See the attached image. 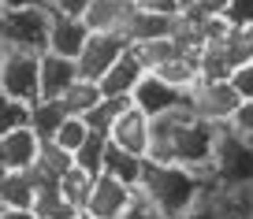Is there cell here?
<instances>
[{"instance_id": "d6986e66", "label": "cell", "mask_w": 253, "mask_h": 219, "mask_svg": "<svg viewBox=\"0 0 253 219\" xmlns=\"http://www.w3.org/2000/svg\"><path fill=\"white\" fill-rule=\"evenodd\" d=\"M142 171H145V156H134V152H126V149H119V145H112V141H108L101 175H112L116 182H123V186H130V189L138 193Z\"/></svg>"}, {"instance_id": "f35d334b", "label": "cell", "mask_w": 253, "mask_h": 219, "mask_svg": "<svg viewBox=\"0 0 253 219\" xmlns=\"http://www.w3.org/2000/svg\"><path fill=\"white\" fill-rule=\"evenodd\" d=\"M75 219H93V216H86V212H79V216H75Z\"/></svg>"}, {"instance_id": "7a4b0ae2", "label": "cell", "mask_w": 253, "mask_h": 219, "mask_svg": "<svg viewBox=\"0 0 253 219\" xmlns=\"http://www.w3.org/2000/svg\"><path fill=\"white\" fill-rule=\"evenodd\" d=\"M209 189H212L209 175L179 164H157V160H145L142 182H138V197L149 208H157L164 219H182Z\"/></svg>"}, {"instance_id": "83f0119b", "label": "cell", "mask_w": 253, "mask_h": 219, "mask_svg": "<svg viewBox=\"0 0 253 219\" xmlns=\"http://www.w3.org/2000/svg\"><path fill=\"white\" fill-rule=\"evenodd\" d=\"M220 19L231 26H242V30H253V0H227Z\"/></svg>"}, {"instance_id": "8992f818", "label": "cell", "mask_w": 253, "mask_h": 219, "mask_svg": "<svg viewBox=\"0 0 253 219\" xmlns=\"http://www.w3.org/2000/svg\"><path fill=\"white\" fill-rule=\"evenodd\" d=\"M130 104H134L138 111H145L149 119H157V115H168V111L190 108V93L179 89V86H171V82L160 78V74H153V71H145V78L138 82V89L130 93Z\"/></svg>"}, {"instance_id": "cb8c5ba5", "label": "cell", "mask_w": 253, "mask_h": 219, "mask_svg": "<svg viewBox=\"0 0 253 219\" xmlns=\"http://www.w3.org/2000/svg\"><path fill=\"white\" fill-rule=\"evenodd\" d=\"M93 179L97 175H89V171H82L79 164L71 167V171L60 179V189H63V197L71 201V208L75 212H82L86 208V201H89V189H93Z\"/></svg>"}, {"instance_id": "ab89813d", "label": "cell", "mask_w": 253, "mask_h": 219, "mask_svg": "<svg viewBox=\"0 0 253 219\" xmlns=\"http://www.w3.org/2000/svg\"><path fill=\"white\" fill-rule=\"evenodd\" d=\"M0 179H4V167H0Z\"/></svg>"}, {"instance_id": "44dd1931", "label": "cell", "mask_w": 253, "mask_h": 219, "mask_svg": "<svg viewBox=\"0 0 253 219\" xmlns=\"http://www.w3.org/2000/svg\"><path fill=\"white\" fill-rule=\"evenodd\" d=\"M30 204H34L30 171H4V179H0V208H30Z\"/></svg>"}, {"instance_id": "5b68a950", "label": "cell", "mask_w": 253, "mask_h": 219, "mask_svg": "<svg viewBox=\"0 0 253 219\" xmlns=\"http://www.w3.org/2000/svg\"><path fill=\"white\" fill-rule=\"evenodd\" d=\"M186 93H190V111L212 126H231L235 111L242 108V97L231 86V78H198Z\"/></svg>"}, {"instance_id": "836d02e7", "label": "cell", "mask_w": 253, "mask_h": 219, "mask_svg": "<svg viewBox=\"0 0 253 219\" xmlns=\"http://www.w3.org/2000/svg\"><path fill=\"white\" fill-rule=\"evenodd\" d=\"M89 4H93V0H48V8L63 11V15H71V19H82L89 11Z\"/></svg>"}, {"instance_id": "2e32d148", "label": "cell", "mask_w": 253, "mask_h": 219, "mask_svg": "<svg viewBox=\"0 0 253 219\" xmlns=\"http://www.w3.org/2000/svg\"><path fill=\"white\" fill-rule=\"evenodd\" d=\"M79 78V63L67 60V56H56V52H41L38 63V89L41 97H63V89Z\"/></svg>"}, {"instance_id": "e575fe53", "label": "cell", "mask_w": 253, "mask_h": 219, "mask_svg": "<svg viewBox=\"0 0 253 219\" xmlns=\"http://www.w3.org/2000/svg\"><path fill=\"white\" fill-rule=\"evenodd\" d=\"M123 219H164V216H160L157 208H149V204H145L142 197H134V204H130V208L123 212Z\"/></svg>"}, {"instance_id": "d6a6232c", "label": "cell", "mask_w": 253, "mask_h": 219, "mask_svg": "<svg viewBox=\"0 0 253 219\" xmlns=\"http://www.w3.org/2000/svg\"><path fill=\"white\" fill-rule=\"evenodd\" d=\"M138 8L160 11V15H182V11H186V0H138Z\"/></svg>"}, {"instance_id": "603a6c76", "label": "cell", "mask_w": 253, "mask_h": 219, "mask_svg": "<svg viewBox=\"0 0 253 219\" xmlns=\"http://www.w3.org/2000/svg\"><path fill=\"white\" fill-rule=\"evenodd\" d=\"M126 104H130V101H123V97H101V101H97V108H89L82 119H86V126H89L93 134H104V138H108L112 123L119 119V111H123Z\"/></svg>"}, {"instance_id": "e0dca14e", "label": "cell", "mask_w": 253, "mask_h": 219, "mask_svg": "<svg viewBox=\"0 0 253 219\" xmlns=\"http://www.w3.org/2000/svg\"><path fill=\"white\" fill-rule=\"evenodd\" d=\"M67 119L71 115H67V108L60 104V97H38V101L30 104V123L26 126L38 134V141H52Z\"/></svg>"}, {"instance_id": "52a82bcc", "label": "cell", "mask_w": 253, "mask_h": 219, "mask_svg": "<svg viewBox=\"0 0 253 219\" xmlns=\"http://www.w3.org/2000/svg\"><path fill=\"white\" fill-rule=\"evenodd\" d=\"M38 63H41V56H34V52H8L4 56V67H0V89L8 97H15V101L34 104L41 97Z\"/></svg>"}, {"instance_id": "d590c367", "label": "cell", "mask_w": 253, "mask_h": 219, "mask_svg": "<svg viewBox=\"0 0 253 219\" xmlns=\"http://www.w3.org/2000/svg\"><path fill=\"white\" fill-rule=\"evenodd\" d=\"M0 219H38L30 208H0Z\"/></svg>"}, {"instance_id": "60d3db41", "label": "cell", "mask_w": 253, "mask_h": 219, "mask_svg": "<svg viewBox=\"0 0 253 219\" xmlns=\"http://www.w3.org/2000/svg\"><path fill=\"white\" fill-rule=\"evenodd\" d=\"M0 15H4V4H0Z\"/></svg>"}, {"instance_id": "4dcf8cb0", "label": "cell", "mask_w": 253, "mask_h": 219, "mask_svg": "<svg viewBox=\"0 0 253 219\" xmlns=\"http://www.w3.org/2000/svg\"><path fill=\"white\" fill-rule=\"evenodd\" d=\"M231 86L238 89V97H242V101H253V60L231 71Z\"/></svg>"}, {"instance_id": "7402d4cb", "label": "cell", "mask_w": 253, "mask_h": 219, "mask_svg": "<svg viewBox=\"0 0 253 219\" xmlns=\"http://www.w3.org/2000/svg\"><path fill=\"white\" fill-rule=\"evenodd\" d=\"M97 101H101V86L89 82V78H75L60 97V104L67 108V115H79V119L86 115L89 108H97Z\"/></svg>"}, {"instance_id": "277c9868", "label": "cell", "mask_w": 253, "mask_h": 219, "mask_svg": "<svg viewBox=\"0 0 253 219\" xmlns=\"http://www.w3.org/2000/svg\"><path fill=\"white\" fill-rule=\"evenodd\" d=\"M0 45L8 52H48V4L38 8H4L0 15Z\"/></svg>"}, {"instance_id": "1f68e13d", "label": "cell", "mask_w": 253, "mask_h": 219, "mask_svg": "<svg viewBox=\"0 0 253 219\" xmlns=\"http://www.w3.org/2000/svg\"><path fill=\"white\" fill-rule=\"evenodd\" d=\"M231 130H238L242 138L253 141V101H242V108H238L235 119H231Z\"/></svg>"}, {"instance_id": "4fadbf2b", "label": "cell", "mask_w": 253, "mask_h": 219, "mask_svg": "<svg viewBox=\"0 0 253 219\" xmlns=\"http://www.w3.org/2000/svg\"><path fill=\"white\" fill-rule=\"evenodd\" d=\"M134 8H138V0H93L89 11L82 15V23H86L93 34H119V37H123Z\"/></svg>"}, {"instance_id": "7c38bea8", "label": "cell", "mask_w": 253, "mask_h": 219, "mask_svg": "<svg viewBox=\"0 0 253 219\" xmlns=\"http://www.w3.org/2000/svg\"><path fill=\"white\" fill-rule=\"evenodd\" d=\"M142 78H145V63L138 60L134 48H126V52L104 71V78L97 82V86H101V97H123V101H130V93L138 89Z\"/></svg>"}, {"instance_id": "4316f807", "label": "cell", "mask_w": 253, "mask_h": 219, "mask_svg": "<svg viewBox=\"0 0 253 219\" xmlns=\"http://www.w3.org/2000/svg\"><path fill=\"white\" fill-rule=\"evenodd\" d=\"M89 138V126H86V119H79V115H71V119H67V123H63L60 126V134H56V145H63V149H67V152H71V156H75V149H79V145H82V141H86Z\"/></svg>"}, {"instance_id": "6da1fadb", "label": "cell", "mask_w": 253, "mask_h": 219, "mask_svg": "<svg viewBox=\"0 0 253 219\" xmlns=\"http://www.w3.org/2000/svg\"><path fill=\"white\" fill-rule=\"evenodd\" d=\"M216 134H220V126L198 119L190 108L157 115V119H149V152H145V160L179 164V167L209 175V167H212V149H216Z\"/></svg>"}, {"instance_id": "3957f363", "label": "cell", "mask_w": 253, "mask_h": 219, "mask_svg": "<svg viewBox=\"0 0 253 219\" xmlns=\"http://www.w3.org/2000/svg\"><path fill=\"white\" fill-rule=\"evenodd\" d=\"M209 182H216L220 193H253V141L231 126H220Z\"/></svg>"}, {"instance_id": "9a60e30c", "label": "cell", "mask_w": 253, "mask_h": 219, "mask_svg": "<svg viewBox=\"0 0 253 219\" xmlns=\"http://www.w3.org/2000/svg\"><path fill=\"white\" fill-rule=\"evenodd\" d=\"M171 34H179V15H160V11L134 8V15H130V23H126L123 37H126V45H142V41L171 37Z\"/></svg>"}, {"instance_id": "30bf717a", "label": "cell", "mask_w": 253, "mask_h": 219, "mask_svg": "<svg viewBox=\"0 0 253 219\" xmlns=\"http://www.w3.org/2000/svg\"><path fill=\"white\" fill-rule=\"evenodd\" d=\"M86 37H89V26L82 19H71V15H63V11L48 8V52L79 60Z\"/></svg>"}, {"instance_id": "f1b7e54d", "label": "cell", "mask_w": 253, "mask_h": 219, "mask_svg": "<svg viewBox=\"0 0 253 219\" xmlns=\"http://www.w3.org/2000/svg\"><path fill=\"white\" fill-rule=\"evenodd\" d=\"M182 219H223V208H220V197H216V189H209L205 197H201L194 208L186 212Z\"/></svg>"}, {"instance_id": "9c48e42d", "label": "cell", "mask_w": 253, "mask_h": 219, "mask_svg": "<svg viewBox=\"0 0 253 219\" xmlns=\"http://www.w3.org/2000/svg\"><path fill=\"white\" fill-rule=\"evenodd\" d=\"M134 189L116 182L112 175H97L93 179V189H89V201H86V216L93 219H123V212L134 204Z\"/></svg>"}, {"instance_id": "ffe728a7", "label": "cell", "mask_w": 253, "mask_h": 219, "mask_svg": "<svg viewBox=\"0 0 253 219\" xmlns=\"http://www.w3.org/2000/svg\"><path fill=\"white\" fill-rule=\"evenodd\" d=\"M34 179V175H30ZM30 212L38 219H75L79 212L71 208V201L63 197V189H60V182H34V204H30Z\"/></svg>"}, {"instance_id": "5bb4252c", "label": "cell", "mask_w": 253, "mask_h": 219, "mask_svg": "<svg viewBox=\"0 0 253 219\" xmlns=\"http://www.w3.org/2000/svg\"><path fill=\"white\" fill-rule=\"evenodd\" d=\"M38 134L30 126H19V130L4 134L0 138V167L4 171H30L34 160H38Z\"/></svg>"}, {"instance_id": "ac0fdd59", "label": "cell", "mask_w": 253, "mask_h": 219, "mask_svg": "<svg viewBox=\"0 0 253 219\" xmlns=\"http://www.w3.org/2000/svg\"><path fill=\"white\" fill-rule=\"evenodd\" d=\"M71 167H75V156L63 149V145H56V141H41L30 175H34V182H60Z\"/></svg>"}, {"instance_id": "8fae6325", "label": "cell", "mask_w": 253, "mask_h": 219, "mask_svg": "<svg viewBox=\"0 0 253 219\" xmlns=\"http://www.w3.org/2000/svg\"><path fill=\"white\" fill-rule=\"evenodd\" d=\"M108 141L119 145V149H126V152H134V156H145L149 152V115L138 111L134 104H126L119 111V119L112 123Z\"/></svg>"}, {"instance_id": "ba28073f", "label": "cell", "mask_w": 253, "mask_h": 219, "mask_svg": "<svg viewBox=\"0 0 253 219\" xmlns=\"http://www.w3.org/2000/svg\"><path fill=\"white\" fill-rule=\"evenodd\" d=\"M126 41L119 37V34H93L89 30V37H86V45H82V52H79V78H89V82H101L104 78V71L112 67V63L119 60V56L126 52Z\"/></svg>"}, {"instance_id": "8d00e7d4", "label": "cell", "mask_w": 253, "mask_h": 219, "mask_svg": "<svg viewBox=\"0 0 253 219\" xmlns=\"http://www.w3.org/2000/svg\"><path fill=\"white\" fill-rule=\"evenodd\" d=\"M4 8H38V4H48V0H0Z\"/></svg>"}, {"instance_id": "74e56055", "label": "cell", "mask_w": 253, "mask_h": 219, "mask_svg": "<svg viewBox=\"0 0 253 219\" xmlns=\"http://www.w3.org/2000/svg\"><path fill=\"white\" fill-rule=\"evenodd\" d=\"M4 56H8V48H4V45H0V67H4Z\"/></svg>"}, {"instance_id": "d4e9b609", "label": "cell", "mask_w": 253, "mask_h": 219, "mask_svg": "<svg viewBox=\"0 0 253 219\" xmlns=\"http://www.w3.org/2000/svg\"><path fill=\"white\" fill-rule=\"evenodd\" d=\"M104 149H108V138L89 130V138L75 149V164H79L82 171H89V175H101V167H104Z\"/></svg>"}, {"instance_id": "484cf974", "label": "cell", "mask_w": 253, "mask_h": 219, "mask_svg": "<svg viewBox=\"0 0 253 219\" xmlns=\"http://www.w3.org/2000/svg\"><path fill=\"white\" fill-rule=\"evenodd\" d=\"M30 123V104L26 101H15V97H8L4 89H0V138L11 130H19V126Z\"/></svg>"}, {"instance_id": "f546056e", "label": "cell", "mask_w": 253, "mask_h": 219, "mask_svg": "<svg viewBox=\"0 0 253 219\" xmlns=\"http://www.w3.org/2000/svg\"><path fill=\"white\" fill-rule=\"evenodd\" d=\"M223 8H227V0H186V11H182V15H190V19H220Z\"/></svg>"}]
</instances>
